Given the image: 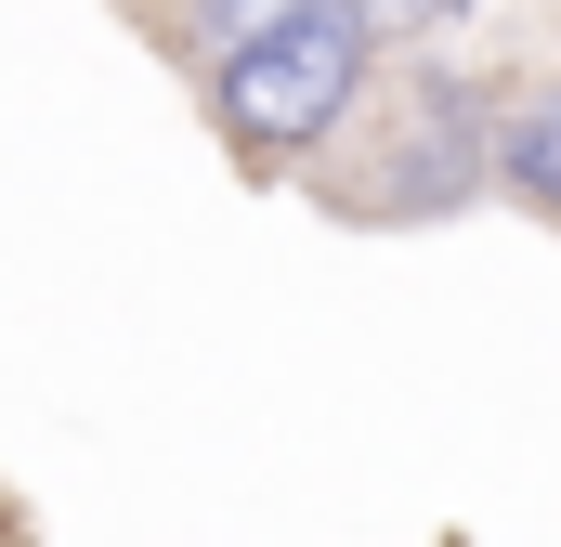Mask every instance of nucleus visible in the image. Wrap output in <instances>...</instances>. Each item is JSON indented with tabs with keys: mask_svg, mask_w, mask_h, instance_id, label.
Instances as JSON below:
<instances>
[{
	"mask_svg": "<svg viewBox=\"0 0 561 547\" xmlns=\"http://www.w3.org/2000/svg\"><path fill=\"white\" fill-rule=\"evenodd\" d=\"M353 13H366V39H419L431 13H457V0H353Z\"/></svg>",
	"mask_w": 561,
	"mask_h": 547,
	"instance_id": "7ed1b4c3",
	"label": "nucleus"
},
{
	"mask_svg": "<svg viewBox=\"0 0 561 547\" xmlns=\"http://www.w3.org/2000/svg\"><path fill=\"white\" fill-rule=\"evenodd\" d=\"M275 13H300V0H209V26H222V39H249V26H275Z\"/></svg>",
	"mask_w": 561,
	"mask_h": 547,
	"instance_id": "20e7f679",
	"label": "nucleus"
},
{
	"mask_svg": "<svg viewBox=\"0 0 561 547\" xmlns=\"http://www.w3.org/2000/svg\"><path fill=\"white\" fill-rule=\"evenodd\" d=\"M366 53H379V39H366L353 0H300L275 26H249V39L222 53V79H209L236 156H300V143H327L340 105L366 92Z\"/></svg>",
	"mask_w": 561,
	"mask_h": 547,
	"instance_id": "f257e3e1",
	"label": "nucleus"
},
{
	"mask_svg": "<svg viewBox=\"0 0 561 547\" xmlns=\"http://www.w3.org/2000/svg\"><path fill=\"white\" fill-rule=\"evenodd\" d=\"M510 183H523V196H536V209L561 222V92L536 105V118H523V131H510Z\"/></svg>",
	"mask_w": 561,
	"mask_h": 547,
	"instance_id": "f03ea898",
	"label": "nucleus"
}]
</instances>
